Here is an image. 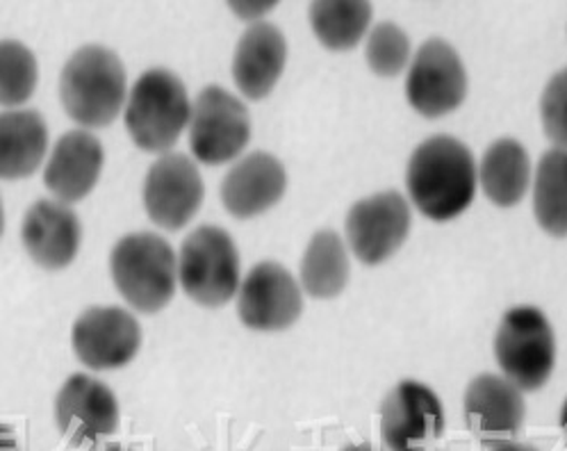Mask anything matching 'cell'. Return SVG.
<instances>
[{
	"label": "cell",
	"instance_id": "1",
	"mask_svg": "<svg viewBox=\"0 0 567 451\" xmlns=\"http://www.w3.org/2000/svg\"><path fill=\"white\" fill-rule=\"evenodd\" d=\"M409 194L415 208L433 222L463 215L476 194V164L472 151L450 135L422 142L409 162Z\"/></svg>",
	"mask_w": 567,
	"mask_h": 451
},
{
	"label": "cell",
	"instance_id": "2",
	"mask_svg": "<svg viewBox=\"0 0 567 451\" xmlns=\"http://www.w3.org/2000/svg\"><path fill=\"white\" fill-rule=\"evenodd\" d=\"M64 112L83 129H105L126 105V69L105 47L75 51L60 75Z\"/></svg>",
	"mask_w": 567,
	"mask_h": 451
},
{
	"label": "cell",
	"instance_id": "3",
	"mask_svg": "<svg viewBox=\"0 0 567 451\" xmlns=\"http://www.w3.org/2000/svg\"><path fill=\"white\" fill-rule=\"evenodd\" d=\"M110 269L118 295L137 312H159L176 295L178 256L174 246L155 233L121 237L112 249Z\"/></svg>",
	"mask_w": 567,
	"mask_h": 451
},
{
	"label": "cell",
	"instance_id": "4",
	"mask_svg": "<svg viewBox=\"0 0 567 451\" xmlns=\"http://www.w3.org/2000/svg\"><path fill=\"white\" fill-rule=\"evenodd\" d=\"M192 119L183 80L167 69H151L137 78L126 103V129L137 148L169 151Z\"/></svg>",
	"mask_w": 567,
	"mask_h": 451
},
{
	"label": "cell",
	"instance_id": "5",
	"mask_svg": "<svg viewBox=\"0 0 567 451\" xmlns=\"http://www.w3.org/2000/svg\"><path fill=\"white\" fill-rule=\"evenodd\" d=\"M495 358L504 379L519 392L540 390L556 365V338L547 317L532 306L508 310L495 338Z\"/></svg>",
	"mask_w": 567,
	"mask_h": 451
},
{
	"label": "cell",
	"instance_id": "6",
	"mask_svg": "<svg viewBox=\"0 0 567 451\" xmlns=\"http://www.w3.org/2000/svg\"><path fill=\"white\" fill-rule=\"evenodd\" d=\"M178 280L183 293L206 308H219L239 293V254L219 226H198L181 246Z\"/></svg>",
	"mask_w": 567,
	"mask_h": 451
},
{
	"label": "cell",
	"instance_id": "7",
	"mask_svg": "<svg viewBox=\"0 0 567 451\" xmlns=\"http://www.w3.org/2000/svg\"><path fill=\"white\" fill-rule=\"evenodd\" d=\"M251 140L247 105L224 88L210 85L192 103L189 148L198 162L217 167L235 160Z\"/></svg>",
	"mask_w": 567,
	"mask_h": 451
},
{
	"label": "cell",
	"instance_id": "8",
	"mask_svg": "<svg viewBox=\"0 0 567 451\" xmlns=\"http://www.w3.org/2000/svg\"><path fill=\"white\" fill-rule=\"evenodd\" d=\"M444 431L437 394L417 381H401L381 403V438L388 451H431Z\"/></svg>",
	"mask_w": 567,
	"mask_h": 451
},
{
	"label": "cell",
	"instance_id": "9",
	"mask_svg": "<svg viewBox=\"0 0 567 451\" xmlns=\"http://www.w3.org/2000/svg\"><path fill=\"white\" fill-rule=\"evenodd\" d=\"M406 96L415 112L440 119L454 112L467 96V73L461 55L444 39L420 47L406 80Z\"/></svg>",
	"mask_w": 567,
	"mask_h": 451
},
{
	"label": "cell",
	"instance_id": "10",
	"mask_svg": "<svg viewBox=\"0 0 567 451\" xmlns=\"http://www.w3.org/2000/svg\"><path fill=\"white\" fill-rule=\"evenodd\" d=\"M206 187L196 164L183 153H162L144 181V208L165 230L187 226L204 203Z\"/></svg>",
	"mask_w": 567,
	"mask_h": 451
},
{
	"label": "cell",
	"instance_id": "11",
	"mask_svg": "<svg viewBox=\"0 0 567 451\" xmlns=\"http://www.w3.org/2000/svg\"><path fill=\"white\" fill-rule=\"evenodd\" d=\"M409 201L399 192H381L358 201L347 215V239L353 256L364 265H381L411 233Z\"/></svg>",
	"mask_w": 567,
	"mask_h": 451
},
{
	"label": "cell",
	"instance_id": "12",
	"mask_svg": "<svg viewBox=\"0 0 567 451\" xmlns=\"http://www.w3.org/2000/svg\"><path fill=\"white\" fill-rule=\"evenodd\" d=\"M237 312L251 331H286L303 312L301 285L282 265L260 263L239 285Z\"/></svg>",
	"mask_w": 567,
	"mask_h": 451
},
{
	"label": "cell",
	"instance_id": "13",
	"mask_svg": "<svg viewBox=\"0 0 567 451\" xmlns=\"http://www.w3.org/2000/svg\"><path fill=\"white\" fill-rule=\"evenodd\" d=\"M140 345L142 328L124 308H90L73 326V351L94 372L126 367L137 356Z\"/></svg>",
	"mask_w": 567,
	"mask_h": 451
},
{
	"label": "cell",
	"instance_id": "14",
	"mask_svg": "<svg viewBox=\"0 0 567 451\" xmlns=\"http://www.w3.org/2000/svg\"><path fill=\"white\" fill-rule=\"evenodd\" d=\"M118 420L114 392L90 375H71L55 397L58 429L73 447L116 433Z\"/></svg>",
	"mask_w": 567,
	"mask_h": 451
},
{
	"label": "cell",
	"instance_id": "15",
	"mask_svg": "<svg viewBox=\"0 0 567 451\" xmlns=\"http://www.w3.org/2000/svg\"><path fill=\"white\" fill-rule=\"evenodd\" d=\"M465 420L483 444L513 440L526 416L522 392L497 375H478L465 390Z\"/></svg>",
	"mask_w": 567,
	"mask_h": 451
},
{
	"label": "cell",
	"instance_id": "16",
	"mask_svg": "<svg viewBox=\"0 0 567 451\" xmlns=\"http://www.w3.org/2000/svg\"><path fill=\"white\" fill-rule=\"evenodd\" d=\"M288 187V174L280 160L271 153L256 151L241 157L221 183L224 208L237 219H251L282 198Z\"/></svg>",
	"mask_w": 567,
	"mask_h": 451
},
{
	"label": "cell",
	"instance_id": "17",
	"mask_svg": "<svg viewBox=\"0 0 567 451\" xmlns=\"http://www.w3.org/2000/svg\"><path fill=\"white\" fill-rule=\"evenodd\" d=\"M80 222L66 203L60 201H37L30 205L21 239L28 256L44 269L69 267L80 249Z\"/></svg>",
	"mask_w": 567,
	"mask_h": 451
},
{
	"label": "cell",
	"instance_id": "18",
	"mask_svg": "<svg viewBox=\"0 0 567 451\" xmlns=\"http://www.w3.org/2000/svg\"><path fill=\"white\" fill-rule=\"evenodd\" d=\"M103 144L90 131L64 133L44 170V185L60 203L83 201L99 183L103 172Z\"/></svg>",
	"mask_w": 567,
	"mask_h": 451
},
{
	"label": "cell",
	"instance_id": "19",
	"mask_svg": "<svg viewBox=\"0 0 567 451\" xmlns=\"http://www.w3.org/2000/svg\"><path fill=\"white\" fill-rule=\"evenodd\" d=\"M288 60V41L280 28L267 21L254 23L233 58V78L237 90L251 101H262L276 88Z\"/></svg>",
	"mask_w": 567,
	"mask_h": 451
},
{
	"label": "cell",
	"instance_id": "20",
	"mask_svg": "<svg viewBox=\"0 0 567 451\" xmlns=\"http://www.w3.org/2000/svg\"><path fill=\"white\" fill-rule=\"evenodd\" d=\"M49 129L34 110L0 112V181L32 176L47 157Z\"/></svg>",
	"mask_w": 567,
	"mask_h": 451
},
{
	"label": "cell",
	"instance_id": "21",
	"mask_svg": "<svg viewBox=\"0 0 567 451\" xmlns=\"http://www.w3.org/2000/svg\"><path fill=\"white\" fill-rule=\"evenodd\" d=\"M476 178L491 203L499 208H513L532 185L529 153L517 140H497L483 153Z\"/></svg>",
	"mask_w": 567,
	"mask_h": 451
},
{
	"label": "cell",
	"instance_id": "22",
	"mask_svg": "<svg viewBox=\"0 0 567 451\" xmlns=\"http://www.w3.org/2000/svg\"><path fill=\"white\" fill-rule=\"evenodd\" d=\"M349 283V256L336 230H319L301 260V290L312 299H333Z\"/></svg>",
	"mask_w": 567,
	"mask_h": 451
},
{
	"label": "cell",
	"instance_id": "23",
	"mask_svg": "<svg viewBox=\"0 0 567 451\" xmlns=\"http://www.w3.org/2000/svg\"><path fill=\"white\" fill-rule=\"evenodd\" d=\"M372 21V6L360 0H319L310 6L315 37L331 51L355 49Z\"/></svg>",
	"mask_w": 567,
	"mask_h": 451
},
{
	"label": "cell",
	"instance_id": "24",
	"mask_svg": "<svg viewBox=\"0 0 567 451\" xmlns=\"http://www.w3.org/2000/svg\"><path fill=\"white\" fill-rule=\"evenodd\" d=\"M534 215L551 237H567V148H549L534 181Z\"/></svg>",
	"mask_w": 567,
	"mask_h": 451
},
{
	"label": "cell",
	"instance_id": "25",
	"mask_svg": "<svg viewBox=\"0 0 567 451\" xmlns=\"http://www.w3.org/2000/svg\"><path fill=\"white\" fill-rule=\"evenodd\" d=\"M39 82L34 53L17 39L0 41V105L17 107L32 99Z\"/></svg>",
	"mask_w": 567,
	"mask_h": 451
},
{
	"label": "cell",
	"instance_id": "26",
	"mask_svg": "<svg viewBox=\"0 0 567 451\" xmlns=\"http://www.w3.org/2000/svg\"><path fill=\"white\" fill-rule=\"evenodd\" d=\"M364 58L377 75L394 78L411 60V39L396 23L383 21L372 28Z\"/></svg>",
	"mask_w": 567,
	"mask_h": 451
},
{
	"label": "cell",
	"instance_id": "27",
	"mask_svg": "<svg viewBox=\"0 0 567 451\" xmlns=\"http://www.w3.org/2000/svg\"><path fill=\"white\" fill-rule=\"evenodd\" d=\"M540 116L545 135L558 148H567V69L547 82L540 99Z\"/></svg>",
	"mask_w": 567,
	"mask_h": 451
},
{
	"label": "cell",
	"instance_id": "28",
	"mask_svg": "<svg viewBox=\"0 0 567 451\" xmlns=\"http://www.w3.org/2000/svg\"><path fill=\"white\" fill-rule=\"evenodd\" d=\"M276 3H262V6H249V3H230V10L237 12L239 19H258L262 17V12H269L274 10Z\"/></svg>",
	"mask_w": 567,
	"mask_h": 451
},
{
	"label": "cell",
	"instance_id": "29",
	"mask_svg": "<svg viewBox=\"0 0 567 451\" xmlns=\"http://www.w3.org/2000/svg\"><path fill=\"white\" fill-rule=\"evenodd\" d=\"M0 451H21V444L17 442L10 427L0 424Z\"/></svg>",
	"mask_w": 567,
	"mask_h": 451
},
{
	"label": "cell",
	"instance_id": "30",
	"mask_svg": "<svg viewBox=\"0 0 567 451\" xmlns=\"http://www.w3.org/2000/svg\"><path fill=\"white\" fill-rule=\"evenodd\" d=\"M491 451H538L536 447L532 444H524V442H517V440H508V442H499V444H493Z\"/></svg>",
	"mask_w": 567,
	"mask_h": 451
},
{
	"label": "cell",
	"instance_id": "31",
	"mask_svg": "<svg viewBox=\"0 0 567 451\" xmlns=\"http://www.w3.org/2000/svg\"><path fill=\"white\" fill-rule=\"evenodd\" d=\"M342 451H381V449L374 447V444H370V442H360V444H349V447H344Z\"/></svg>",
	"mask_w": 567,
	"mask_h": 451
},
{
	"label": "cell",
	"instance_id": "32",
	"mask_svg": "<svg viewBox=\"0 0 567 451\" xmlns=\"http://www.w3.org/2000/svg\"><path fill=\"white\" fill-rule=\"evenodd\" d=\"M558 424H560V431H563V435H565V442H567V399H565V403H563V408H560V418H558Z\"/></svg>",
	"mask_w": 567,
	"mask_h": 451
},
{
	"label": "cell",
	"instance_id": "33",
	"mask_svg": "<svg viewBox=\"0 0 567 451\" xmlns=\"http://www.w3.org/2000/svg\"><path fill=\"white\" fill-rule=\"evenodd\" d=\"M101 451H131V449H126V447H121V444L112 442V444H105Z\"/></svg>",
	"mask_w": 567,
	"mask_h": 451
},
{
	"label": "cell",
	"instance_id": "34",
	"mask_svg": "<svg viewBox=\"0 0 567 451\" xmlns=\"http://www.w3.org/2000/svg\"><path fill=\"white\" fill-rule=\"evenodd\" d=\"M3 226H6V217H3V201H0V235H3Z\"/></svg>",
	"mask_w": 567,
	"mask_h": 451
}]
</instances>
